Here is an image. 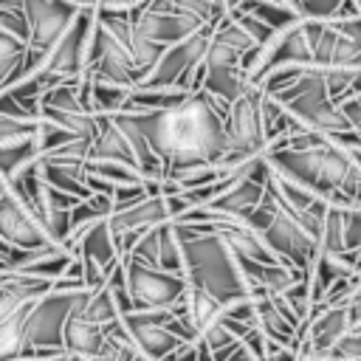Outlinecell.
<instances>
[{
	"instance_id": "obj_1",
	"label": "cell",
	"mask_w": 361,
	"mask_h": 361,
	"mask_svg": "<svg viewBox=\"0 0 361 361\" xmlns=\"http://www.w3.org/2000/svg\"><path fill=\"white\" fill-rule=\"evenodd\" d=\"M228 110L223 99L209 90H195L183 104L155 113H133L144 130L152 152L164 161L166 175L200 164H226L228 144Z\"/></svg>"
},
{
	"instance_id": "obj_2",
	"label": "cell",
	"mask_w": 361,
	"mask_h": 361,
	"mask_svg": "<svg viewBox=\"0 0 361 361\" xmlns=\"http://www.w3.org/2000/svg\"><path fill=\"white\" fill-rule=\"evenodd\" d=\"M268 164L316 192L333 206H353V189L361 180V161L333 135L302 130L271 144Z\"/></svg>"
},
{
	"instance_id": "obj_3",
	"label": "cell",
	"mask_w": 361,
	"mask_h": 361,
	"mask_svg": "<svg viewBox=\"0 0 361 361\" xmlns=\"http://www.w3.org/2000/svg\"><path fill=\"white\" fill-rule=\"evenodd\" d=\"M178 226H180V237H183L186 279L192 285L206 288L223 305L259 299L251 279L240 268L234 251L220 240V234L200 228V226H192V223H180V220H178Z\"/></svg>"
},
{
	"instance_id": "obj_4",
	"label": "cell",
	"mask_w": 361,
	"mask_h": 361,
	"mask_svg": "<svg viewBox=\"0 0 361 361\" xmlns=\"http://www.w3.org/2000/svg\"><path fill=\"white\" fill-rule=\"evenodd\" d=\"M90 290H62L54 282V290L34 302L25 316V355L23 358H37V361H54L68 355L65 353V327L68 322L82 313L87 305Z\"/></svg>"
},
{
	"instance_id": "obj_5",
	"label": "cell",
	"mask_w": 361,
	"mask_h": 361,
	"mask_svg": "<svg viewBox=\"0 0 361 361\" xmlns=\"http://www.w3.org/2000/svg\"><path fill=\"white\" fill-rule=\"evenodd\" d=\"M121 271L133 310H175L186 305L189 296L186 274H172L149 262H141L135 257H127L121 262Z\"/></svg>"
},
{
	"instance_id": "obj_6",
	"label": "cell",
	"mask_w": 361,
	"mask_h": 361,
	"mask_svg": "<svg viewBox=\"0 0 361 361\" xmlns=\"http://www.w3.org/2000/svg\"><path fill=\"white\" fill-rule=\"evenodd\" d=\"M214 25H203L183 42H175L164 51L158 65L144 76V87H183V90H203V59L212 45Z\"/></svg>"
},
{
	"instance_id": "obj_7",
	"label": "cell",
	"mask_w": 361,
	"mask_h": 361,
	"mask_svg": "<svg viewBox=\"0 0 361 361\" xmlns=\"http://www.w3.org/2000/svg\"><path fill=\"white\" fill-rule=\"evenodd\" d=\"M172 316H175V310H130V313H121V324L130 333L133 344L138 347L141 358H147V361H172L186 344H192V341H183L169 327Z\"/></svg>"
},
{
	"instance_id": "obj_8",
	"label": "cell",
	"mask_w": 361,
	"mask_h": 361,
	"mask_svg": "<svg viewBox=\"0 0 361 361\" xmlns=\"http://www.w3.org/2000/svg\"><path fill=\"white\" fill-rule=\"evenodd\" d=\"M0 240L23 251L59 245L51 240L37 209L23 195H17L8 183H3V197H0Z\"/></svg>"
},
{
	"instance_id": "obj_9",
	"label": "cell",
	"mask_w": 361,
	"mask_h": 361,
	"mask_svg": "<svg viewBox=\"0 0 361 361\" xmlns=\"http://www.w3.org/2000/svg\"><path fill=\"white\" fill-rule=\"evenodd\" d=\"M319 68H361V17L330 20L313 51Z\"/></svg>"
},
{
	"instance_id": "obj_10",
	"label": "cell",
	"mask_w": 361,
	"mask_h": 361,
	"mask_svg": "<svg viewBox=\"0 0 361 361\" xmlns=\"http://www.w3.org/2000/svg\"><path fill=\"white\" fill-rule=\"evenodd\" d=\"M82 8L85 6L73 0H28L25 14L31 23V48L39 54H48L73 25Z\"/></svg>"
},
{
	"instance_id": "obj_11",
	"label": "cell",
	"mask_w": 361,
	"mask_h": 361,
	"mask_svg": "<svg viewBox=\"0 0 361 361\" xmlns=\"http://www.w3.org/2000/svg\"><path fill=\"white\" fill-rule=\"evenodd\" d=\"M71 248L76 251V257H82V259H87V262H96V265H99L104 274H110V276H113V271H118L121 262H124L121 248H118V243H116V234H113L107 217L90 223V226L73 240Z\"/></svg>"
},
{
	"instance_id": "obj_12",
	"label": "cell",
	"mask_w": 361,
	"mask_h": 361,
	"mask_svg": "<svg viewBox=\"0 0 361 361\" xmlns=\"http://www.w3.org/2000/svg\"><path fill=\"white\" fill-rule=\"evenodd\" d=\"M51 290H54V282L48 279L25 276V274H0V319L39 302Z\"/></svg>"
},
{
	"instance_id": "obj_13",
	"label": "cell",
	"mask_w": 361,
	"mask_h": 361,
	"mask_svg": "<svg viewBox=\"0 0 361 361\" xmlns=\"http://www.w3.org/2000/svg\"><path fill=\"white\" fill-rule=\"evenodd\" d=\"M110 338L107 327L87 322L82 313H76L68 327H65V353L71 358H87V361H102L107 355Z\"/></svg>"
},
{
	"instance_id": "obj_14",
	"label": "cell",
	"mask_w": 361,
	"mask_h": 361,
	"mask_svg": "<svg viewBox=\"0 0 361 361\" xmlns=\"http://www.w3.org/2000/svg\"><path fill=\"white\" fill-rule=\"evenodd\" d=\"M102 116V113H99ZM90 161H121V164H133L135 166V155L133 147L127 141V135L118 130V124L113 121V116H102V130L90 147Z\"/></svg>"
},
{
	"instance_id": "obj_15",
	"label": "cell",
	"mask_w": 361,
	"mask_h": 361,
	"mask_svg": "<svg viewBox=\"0 0 361 361\" xmlns=\"http://www.w3.org/2000/svg\"><path fill=\"white\" fill-rule=\"evenodd\" d=\"M82 316L93 324H102V327H110L121 319V307H118V299H116V290H113V282L107 279L102 288L90 290L87 296V305L82 307Z\"/></svg>"
},
{
	"instance_id": "obj_16",
	"label": "cell",
	"mask_w": 361,
	"mask_h": 361,
	"mask_svg": "<svg viewBox=\"0 0 361 361\" xmlns=\"http://www.w3.org/2000/svg\"><path fill=\"white\" fill-rule=\"evenodd\" d=\"M237 11H245V14L259 17V20L268 23L274 31H288V28H293L296 23H302L299 14H293L290 8H282V6H276V3H271V0H240V3H237Z\"/></svg>"
},
{
	"instance_id": "obj_17",
	"label": "cell",
	"mask_w": 361,
	"mask_h": 361,
	"mask_svg": "<svg viewBox=\"0 0 361 361\" xmlns=\"http://www.w3.org/2000/svg\"><path fill=\"white\" fill-rule=\"evenodd\" d=\"M0 31H8L25 42H31V23L25 8H0Z\"/></svg>"
},
{
	"instance_id": "obj_18",
	"label": "cell",
	"mask_w": 361,
	"mask_h": 361,
	"mask_svg": "<svg viewBox=\"0 0 361 361\" xmlns=\"http://www.w3.org/2000/svg\"><path fill=\"white\" fill-rule=\"evenodd\" d=\"M228 14H231V17H237V23H240V25H243L254 39H257V45H268V42L279 34V31H274L268 23H262V20H259V17H254V14H245V11H237V8H231Z\"/></svg>"
},
{
	"instance_id": "obj_19",
	"label": "cell",
	"mask_w": 361,
	"mask_h": 361,
	"mask_svg": "<svg viewBox=\"0 0 361 361\" xmlns=\"http://www.w3.org/2000/svg\"><path fill=\"white\" fill-rule=\"evenodd\" d=\"M341 6H344V0H302L305 20H322V23L336 20Z\"/></svg>"
},
{
	"instance_id": "obj_20",
	"label": "cell",
	"mask_w": 361,
	"mask_h": 361,
	"mask_svg": "<svg viewBox=\"0 0 361 361\" xmlns=\"http://www.w3.org/2000/svg\"><path fill=\"white\" fill-rule=\"evenodd\" d=\"M344 243L350 251L361 248V206H344Z\"/></svg>"
},
{
	"instance_id": "obj_21",
	"label": "cell",
	"mask_w": 361,
	"mask_h": 361,
	"mask_svg": "<svg viewBox=\"0 0 361 361\" xmlns=\"http://www.w3.org/2000/svg\"><path fill=\"white\" fill-rule=\"evenodd\" d=\"M341 110H344V116H347V121H350L353 127L361 124V96L344 99V102H341Z\"/></svg>"
},
{
	"instance_id": "obj_22",
	"label": "cell",
	"mask_w": 361,
	"mask_h": 361,
	"mask_svg": "<svg viewBox=\"0 0 361 361\" xmlns=\"http://www.w3.org/2000/svg\"><path fill=\"white\" fill-rule=\"evenodd\" d=\"M336 141H338L341 147H347V149H361V124H358V127H353L350 133L338 135Z\"/></svg>"
},
{
	"instance_id": "obj_23",
	"label": "cell",
	"mask_w": 361,
	"mask_h": 361,
	"mask_svg": "<svg viewBox=\"0 0 361 361\" xmlns=\"http://www.w3.org/2000/svg\"><path fill=\"white\" fill-rule=\"evenodd\" d=\"M28 0H0V8H25Z\"/></svg>"
},
{
	"instance_id": "obj_24",
	"label": "cell",
	"mask_w": 361,
	"mask_h": 361,
	"mask_svg": "<svg viewBox=\"0 0 361 361\" xmlns=\"http://www.w3.org/2000/svg\"><path fill=\"white\" fill-rule=\"evenodd\" d=\"M353 206H361V180H358V186L353 189Z\"/></svg>"
},
{
	"instance_id": "obj_25",
	"label": "cell",
	"mask_w": 361,
	"mask_h": 361,
	"mask_svg": "<svg viewBox=\"0 0 361 361\" xmlns=\"http://www.w3.org/2000/svg\"><path fill=\"white\" fill-rule=\"evenodd\" d=\"M73 3H79V6H99V0H73Z\"/></svg>"
},
{
	"instance_id": "obj_26",
	"label": "cell",
	"mask_w": 361,
	"mask_h": 361,
	"mask_svg": "<svg viewBox=\"0 0 361 361\" xmlns=\"http://www.w3.org/2000/svg\"><path fill=\"white\" fill-rule=\"evenodd\" d=\"M17 361H37V358H17ZM56 361V358H54Z\"/></svg>"
},
{
	"instance_id": "obj_27",
	"label": "cell",
	"mask_w": 361,
	"mask_h": 361,
	"mask_svg": "<svg viewBox=\"0 0 361 361\" xmlns=\"http://www.w3.org/2000/svg\"><path fill=\"white\" fill-rule=\"evenodd\" d=\"M302 361H305V355H302Z\"/></svg>"
},
{
	"instance_id": "obj_28",
	"label": "cell",
	"mask_w": 361,
	"mask_h": 361,
	"mask_svg": "<svg viewBox=\"0 0 361 361\" xmlns=\"http://www.w3.org/2000/svg\"><path fill=\"white\" fill-rule=\"evenodd\" d=\"M358 6H361V0H358Z\"/></svg>"
}]
</instances>
